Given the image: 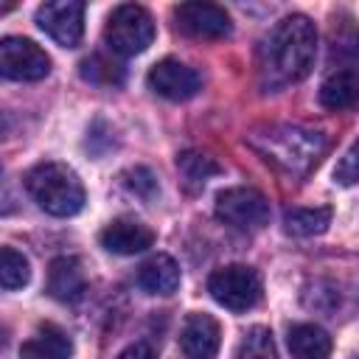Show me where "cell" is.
I'll return each instance as SVG.
<instances>
[{
  "label": "cell",
  "instance_id": "1",
  "mask_svg": "<svg viewBox=\"0 0 359 359\" xmlns=\"http://www.w3.org/2000/svg\"><path fill=\"white\" fill-rule=\"evenodd\" d=\"M317 56V28L306 14H289L258 45V81L266 93L303 81Z\"/></svg>",
  "mask_w": 359,
  "mask_h": 359
},
{
  "label": "cell",
  "instance_id": "2",
  "mask_svg": "<svg viewBox=\"0 0 359 359\" xmlns=\"http://www.w3.org/2000/svg\"><path fill=\"white\" fill-rule=\"evenodd\" d=\"M244 140L264 163L286 177H306L328 149V137L303 123H264Z\"/></svg>",
  "mask_w": 359,
  "mask_h": 359
},
{
  "label": "cell",
  "instance_id": "3",
  "mask_svg": "<svg viewBox=\"0 0 359 359\" xmlns=\"http://www.w3.org/2000/svg\"><path fill=\"white\" fill-rule=\"evenodd\" d=\"M25 191L50 216H76L84 208V185L79 174L56 160L36 163L25 174Z\"/></svg>",
  "mask_w": 359,
  "mask_h": 359
},
{
  "label": "cell",
  "instance_id": "4",
  "mask_svg": "<svg viewBox=\"0 0 359 359\" xmlns=\"http://www.w3.org/2000/svg\"><path fill=\"white\" fill-rule=\"evenodd\" d=\"M104 42L118 56H137L154 42V20L143 6H118L104 28Z\"/></svg>",
  "mask_w": 359,
  "mask_h": 359
},
{
  "label": "cell",
  "instance_id": "5",
  "mask_svg": "<svg viewBox=\"0 0 359 359\" xmlns=\"http://www.w3.org/2000/svg\"><path fill=\"white\" fill-rule=\"evenodd\" d=\"M208 292L219 306H224L230 311H250L252 306L261 303L264 283L252 266L230 264V266L216 269L208 278Z\"/></svg>",
  "mask_w": 359,
  "mask_h": 359
},
{
  "label": "cell",
  "instance_id": "6",
  "mask_svg": "<svg viewBox=\"0 0 359 359\" xmlns=\"http://www.w3.org/2000/svg\"><path fill=\"white\" fill-rule=\"evenodd\" d=\"M216 219L236 230H261L269 222V202L255 188H224L216 196Z\"/></svg>",
  "mask_w": 359,
  "mask_h": 359
},
{
  "label": "cell",
  "instance_id": "7",
  "mask_svg": "<svg viewBox=\"0 0 359 359\" xmlns=\"http://www.w3.org/2000/svg\"><path fill=\"white\" fill-rule=\"evenodd\" d=\"M0 70L11 81H39L50 73V56L25 36H3Z\"/></svg>",
  "mask_w": 359,
  "mask_h": 359
},
{
  "label": "cell",
  "instance_id": "8",
  "mask_svg": "<svg viewBox=\"0 0 359 359\" xmlns=\"http://www.w3.org/2000/svg\"><path fill=\"white\" fill-rule=\"evenodd\" d=\"M36 25L62 48H76L84 36V3L50 0L36 8Z\"/></svg>",
  "mask_w": 359,
  "mask_h": 359
},
{
  "label": "cell",
  "instance_id": "9",
  "mask_svg": "<svg viewBox=\"0 0 359 359\" xmlns=\"http://www.w3.org/2000/svg\"><path fill=\"white\" fill-rule=\"evenodd\" d=\"M174 22L194 39H224L230 34V17L213 3H180L174 6Z\"/></svg>",
  "mask_w": 359,
  "mask_h": 359
},
{
  "label": "cell",
  "instance_id": "10",
  "mask_svg": "<svg viewBox=\"0 0 359 359\" xmlns=\"http://www.w3.org/2000/svg\"><path fill=\"white\" fill-rule=\"evenodd\" d=\"M146 81L157 95H163L168 101H188L202 90V76L194 67H188L185 62H180V59L157 62L149 70Z\"/></svg>",
  "mask_w": 359,
  "mask_h": 359
},
{
  "label": "cell",
  "instance_id": "11",
  "mask_svg": "<svg viewBox=\"0 0 359 359\" xmlns=\"http://www.w3.org/2000/svg\"><path fill=\"white\" fill-rule=\"evenodd\" d=\"M219 345H222V331L210 314L194 311L185 317L180 331V348L185 359H216Z\"/></svg>",
  "mask_w": 359,
  "mask_h": 359
},
{
  "label": "cell",
  "instance_id": "12",
  "mask_svg": "<svg viewBox=\"0 0 359 359\" xmlns=\"http://www.w3.org/2000/svg\"><path fill=\"white\" fill-rule=\"evenodd\" d=\"M98 241L104 250H109L115 255H135L154 244V230L137 219H112L98 233Z\"/></svg>",
  "mask_w": 359,
  "mask_h": 359
},
{
  "label": "cell",
  "instance_id": "13",
  "mask_svg": "<svg viewBox=\"0 0 359 359\" xmlns=\"http://www.w3.org/2000/svg\"><path fill=\"white\" fill-rule=\"evenodd\" d=\"M320 104L331 112L359 107V65L337 67L320 84Z\"/></svg>",
  "mask_w": 359,
  "mask_h": 359
},
{
  "label": "cell",
  "instance_id": "14",
  "mask_svg": "<svg viewBox=\"0 0 359 359\" xmlns=\"http://www.w3.org/2000/svg\"><path fill=\"white\" fill-rule=\"evenodd\" d=\"M87 289L81 261L73 255H59L48 266V294L62 303H76Z\"/></svg>",
  "mask_w": 359,
  "mask_h": 359
},
{
  "label": "cell",
  "instance_id": "15",
  "mask_svg": "<svg viewBox=\"0 0 359 359\" xmlns=\"http://www.w3.org/2000/svg\"><path fill=\"white\" fill-rule=\"evenodd\" d=\"M137 286L146 294H174L180 289V266L171 255L157 252L137 269Z\"/></svg>",
  "mask_w": 359,
  "mask_h": 359
},
{
  "label": "cell",
  "instance_id": "16",
  "mask_svg": "<svg viewBox=\"0 0 359 359\" xmlns=\"http://www.w3.org/2000/svg\"><path fill=\"white\" fill-rule=\"evenodd\" d=\"M70 353H73L70 337L53 323L39 325L20 348V359H67Z\"/></svg>",
  "mask_w": 359,
  "mask_h": 359
},
{
  "label": "cell",
  "instance_id": "17",
  "mask_svg": "<svg viewBox=\"0 0 359 359\" xmlns=\"http://www.w3.org/2000/svg\"><path fill=\"white\" fill-rule=\"evenodd\" d=\"M286 345L292 351V359H328L331 356V337L325 328L314 323H297L289 328Z\"/></svg>",
  "mask_w": 359,
  "mask_h": 359
},
{
  "label": "cell",
  "instance_id": "18",
  "mask_svg": "<svg viewBox=\"0 0 359 359\" xmlns=\"http://www.w3.org/2000/svg\"><path fill=\"white\" fill-rule=\"evenodd\" d=\"M331 208H289L283 213V227L289 236L297 238H309V236H320L328 230L331 224Z\"/></svg>",
  "mask_w": 359,
  "mask_h": 359
},
{
  "label": "cell",
  "instance_id": "19",
  "mask_svg": "<svg viewBox=\"0 0 359 359\" xmlns=\"http://www.w3.org/2000/svg\"><path fill=\"white\" fill-rule=\"evenodd\" d=\"M177 171H180V177L185 180V185H188L191 191H196V188H202L210 177L222 174V165H219L210 154H205V151H199V149H185V151L177 154Z\"/></svg>",
  "mask_w": 359,
  "mask_h": 359
},
{
  "label": "cell",
  "instance_id": "20",
  "mask_svg": "<svg viewBox=\"0 0 359 359\" xmlns=\"http://www.w3.org/2000/svg\"><path fill=\"white\" fill-rule=\"evenodd\" d=\"M81 79L90 84H101V87H118L123 84V65L115 62L112 56L93 53L81 62Z\"/></svg>",
  "mask_w": 359,
  "mask_h": 359
},
{
  "label": "cell",
  "instance_id": "21",
  "mask_svg": "<svg viewBox=\"0 0 359 359\" xmlns=\"http://www.w3.org/2000/svg\"><path fill=\"white\" fill-rule=\"evenodd\" d=\"M233 359H278L272 331L264 328V325H252V328L241 337V342H238Z\"/></svg>",
  "mask_w": 359,
  "mask_h": 359
},
{
  "label": "cell",
  "instance_id": "22",
  "mask_svg": "<svg viewBox=\"0 0 359 359\" xmlns=\"http://www.w3.org/2000/svg\"><path fill=\"white\" fill-rule=\"evenodd\" d=\"M31 280V264L22 252H17L14 247H3L0 250V283L3 289H22Z\"/></svg>",
  "mask_w": 359,
  "mask_h": 359
},
{
  "label": "cell",
  "instance_id": "23",
  "mask_svg": "<svg viewBox=\"0 0 359 359\" xmlns=\"http://www.w3.org/2000/svg\"><path fill=\"white\" fill-rule=\"evenodd\" d=\"M331 53L342 59H359V25L353 20L339 17L331 28Z\"/></svg>",
  "mask_w": 359,
  "mask_h": 359
},
{
  "label": "cell",
  "instance_id": "24",
  "mask_svg": "<svg viewBox=\"0 0 359 359\" xmlns=\"http://www.w3.org/2000/svg\"><path fill=\"white\" fill-rule=\"evenodd\" d=\"M121 182L135 194V196H140V199H154V194H157V180H154V174L149 171V168H143V165H135V168H126L123 174H121Z\"/></svg>",
  "mask_w": 359,
  "mask_h": 359
},
{
  "label": "cell",
  "instance_id": "25",
  "mask_svg": "<svg viewBox=\"0 0 359 359\" xmlns=\"http://www.w3.org/2000/svg\"><path fill=\"white\" fill-rule=\"evenodd\" d=\"M334 182L339 185H353L359 182V137L345 149V154L334 165Z\"/></svg>",
  "mask_w": 359,
  "mask_h": 359
},
{
  "label": "cell",
  "instance_id": "26",
  "mask_svg": "<svg viewBox=\"0 0 359 359\" xmlns=\"http://www.w3.org/2000/svg\"><path fill=\"white\" fill-rule=\"evenodd\" d=\"M118 359H157V353L149 342H132L118 353Z\"/></svg>",
  "mask_w": 359,
  "mask_h": 359
},
{
  "label": "cell",
  "instance_id": "27",
  "mask_svg": "<svg viewBox=\"0 0 359 359\" xmlns=\"http://www.w3.org/2000/svg\"><path fill=\"white\" fill-rule=\"evenodd\" d=\"M356 359H359V356H356Z\"/></svg>",
  "mask_w": 359,
  "mask_h": 359
}]
</instances>
